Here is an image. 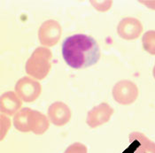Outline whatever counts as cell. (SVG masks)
I'll return each mask as SVG.
<instances>
[{
  "label": "cell",
  "mask_w": 155,
  "mask_h": 153,
  "mask_svg": "<svg viewBox=\"0 0 155 153\" xmlns=\"http://www.w3.org/2000/svg\"><path fill=\"white\" fill-rule=\"evenodd\" d=\"M11 127V121L6 116L1 115V140L5 138V135L7 134Z\"/></svg>",
  "instance_id": "obj_14"
},
{
  "label": "cell",
  "mask_w": 155,
  "mask_h": 153,
  "mask_svg": "<svg viewBox=\"0 0 155 153\" xmlns=\"http://www.w3.org/2000/svg\"><path fill=\"white\" fill-rule=\"evenodd\" d=\"M153 77H154V79H155V65H154V67H153Z\"/></svg>",
  "instance_id": "obj_15"
},
{
  "label": "cell",
  "mask_w": 155,
  "mask_h": 153,
  "mask_svg": "<svg viewBox=\"0 0 155 153\" xmlns=\"http://www.w3.org/2000/svg\"><path fill=\"white\" fill-rule=\"evenodd\" d=\"M61 27L58 21L49 20L41 25L38 31L39 42L46 47L54 46L59 43L61 36Z\"/></svg>",
  "instance_id": "obj_6"
},
{
  "label": "cell",
  "mask_w": 155,
  "mask_h": 153,
  "mask_svg": "<svg viewBox=\"0 0 155 153\" xmlns=\"http://www.w3.org/2000/svg\"><path fill=\"white\" fill-rule=\"evenodd\" d=\"M47 114L50 121L57 127L65 126L71 119L70 108L62 102L51 104L48 108Z\"/></svg>",
  "instance_id": "obj_9"
},
{
  "label": "cell",
  "mask_w": 155,
  "mask_h": 153,
  "mask_svg": "<svg viewBox=\"0 0 155 153\" xmlns=\"http://www.w3.org/2000/svg\"><path fill=\"white\" fill-rule=\"evenodd\" d=\"M64 153H88V150L84 143L74 142L69 145Z\"/></svg>",
  "instance_id": "obj_13"
},
{
  "label": "cell",
  "mask_w": 155,
  "mask_h": 153,
  "mask_svg": "<svg viewBox=\"0 0 155 153\" xmlns=\"http://www.w3.org/2000/svg\"><path fill=\"white\" fill-rule=\"evenodd\" d=\"M114 100L122 106L133 104L138 96V89L134 83L128 80L120 81L112 90Z\"/></svg>",
  "instance_id": "obj_4"
},
{
  "label": "cell",
  "mask_w": 155,
  "mask_h": 153,
  "mask_svg": "<svg viewBox=\"0 0 155 153\" xmlns=\"http://www.w3.org/2000/svg\"><path fill=\"white\" fill-rule=\"evenodd\" d=\"M143 32V25L135 18H124L118 24L117 33L124 40H135Z\"/></svg>",
  "instance_id": "obj_8"
},
{
  "label": "cell",
  "mask_w": 155,
  "mask_h": 153,
  "mask_svg": "<svg viewBox=\"0 0 155 153\" xmlns=\"http://www.w3.org/2000/svg\"><path fill=\"white\" fill-rule=\"evenodd\" d=\"M130 143H137L135 153H155V142L151 141L143 133L132 132L129 136Z\"/></svg>",
  "instance_id": "obj_11"
},
{
  "label": "cell",
  "mask_w": 155,
  "mask_h": 153,
  "mask_svg": "<svg viewBox=\"0 0 155 153\" xmlns=\"http://www.w3.org/2000/svg\"><path fill=\"white\" fill-rule=\"evenodd\" d=\"M61 51L65 62L74 69L91 67L100 59V49L94 38L84 34L67 37Z\"/></svg>",
  "instance_id": "obj_1"
},
{
  "label": "cell",
  "mask_w": 155,
  "mask_h": 153,
  "mask_svg": "<svg viewBox=\"0 0 155 153\" xmlns=\"http://www.w3.org/2000/svg\"><path fill=\"white\" fill-rule=\"evenodd\" d=\"M142 43L145 51L152 55H155V30H150L144 33Z\"/></svg>",
  "instance_id": "obj_12"
},
{
  "label": "cell",
  "mask_w": 155,
  "mask_h": 153,
  "mask_svg": "<svg viewBox=\"0 0 155 153\" xmlns=\"http://www.w3.org/2000/svg\"><path fill=\"white\" fill-rule=\"evenodd\" d=\"M21 106H22L21 99L13 91L5 92L1 96L0 110L1 112L5 115H9V116L15 115L21 110Z\"/></svg>",
  "instance_id": "obj_10"
},
{
  "label": "cell",
  "mask_w": 155,
  "mask_h": 153,
  "mask_svg": "<svg viewBox=\"0 0 155 153\" xmlns=\"http://www.w3.org/2000/svg\"><path fill=\"white\" fill-rule=\"evenodd\" d=\"M113 113L114 109L107 103H101L89 111L86 118V123L90 128L96 129L108 122Z\"/></svg>",
  "instance_id": "obj_7"
},
{
  "label": "cell",
  "mask_w": 155,
  "mask_h": 153,
  "mask_svg": "<svg viewBox=\"0 0 155 153\" xmlns=\"http://www.w3.org/2000/svg\"><path fill=\"white\" fill-rule=\"evenodd\" d=\"M52 53L46 47H38L26 62V73L37 80L45 79L51 67Z\"/></svg>",
  "instance_id": "obj_3"
},
{
  "label": "cell",
  "mask_w": 155,
  "mask_h": 153,
  "mask_svg": "<svg viewBox=\"0 0 155 153\" xmlns=\"http://www.w3.org/2000/svg\"><path fill=\"white\" fill-rule=\"evenodd\" d=\"M15 92L22 101L31 103L39 97L42 92V86L29 77H23L16 83Z\"/></svg>",
  "instance_id": "obj_5"
},
{
  "label": "cell",
  "mask_w": 155,
  "mask_h": 153,
  "mask_svg": "<svg viewBox=\"0 0 155 153\" xmlns=\"http://www.w3.org/2000/svg\"><path fill=\"white\" fill-rule=\"evenodd\" d=\"M13 126L20 132H33L43 135L49 129V119L42 112L25 107L21 109L13 117Z\"/></svg>",
  "instance_id": "obj_2"
}]
</instances>
